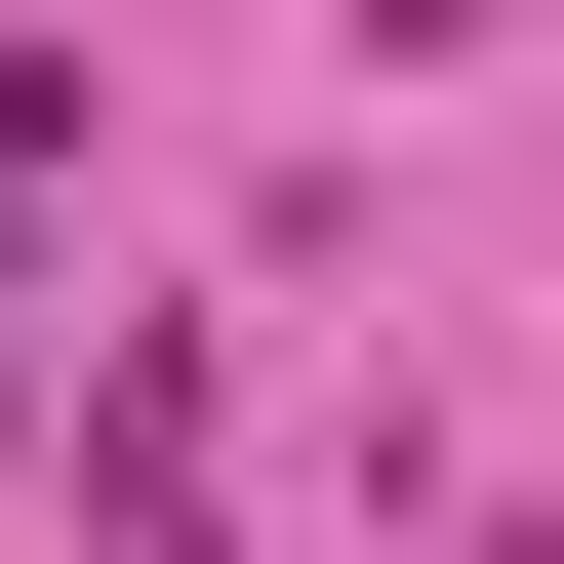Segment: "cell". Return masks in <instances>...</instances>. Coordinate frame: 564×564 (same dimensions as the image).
Wrapping results in <instances>:
<instances>
[{"label": "cell", "instance_id": "obj_1", "mask_svg": "<svg viewBox=\"0 0 564 564\" xmlns=\"http://www.w3.org/2000/svg\"><path fill=\"white\" fill-rule=\"evenodd\" d=\"M364 41H524V0H364Z\"/></svg>", "mask_w": 564, "mask_h": 564}]
</instances>
